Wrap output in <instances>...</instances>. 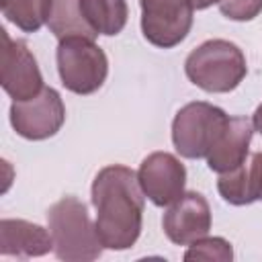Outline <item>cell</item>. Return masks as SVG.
Segmentation results:
<instances>
[{"label":"cell","instance_id":"18","mask_svg":"<svg viewBox=\"0 0 262 262\" xmlns=\"http://www.w3.org/2000/svg\"><path fill=\"white\" fill-rule=\"evenodd\" d=\"M219 10L229 20H252L262 12V0H219Z\"/></svg>","mask_w":262,"mask_h":262},{"label":"cell","instance_id":"16","mask_svg":"<svg viewBox=\"0 0 262 262\" xmlns=\"http://www.w3.org/2000/svg\"><path fill=\"white\" fill-rule=\"evenodd\" d=\"M2 14L25 33H35L47 25L53 0H0Z\"/></svg>","mask_w":262,"mask_h":262},{"label":"cell","instance_id":"9","mask_svg":"<svg viewBox=\"0 0 262 262\" xmlns=\"http://www.w3.org/2000/svg\"><path fill=\"white\" fill-rule=\"evenodd\" d=\"M137 180L143 194L156 207H168L184 192L186 168L174 154L154 151L143 158L137 170Z\"/></svg>","mask_w":262,"mask_h":262},{"label":"cell","instance_id":"8","mask_svg":"<svg viewBox=\"0 0 262 262\" xmlns=\"http://www.w3.org/2000/svg\"><path fill=\"white\" fill-rule=\"evenodd\" d=\"M2 59H0V82L12 100H29L37 96L43 86V76L35 55L20 39H10L2 29Z\"/></svg>","mask_w":262,"mask_h":262},{"label":"cell","instance_id":"12","mask_svg":"<svg viewBox=\"0 0 262 262\" xmlns=\"http://www.w3.org/2000/svg\"><path fill=\"white\" fill-rule=\"evenodd\" d=\"M53 250L51 233L25 219H2L0 221V254L16 258L45 256Z\"/></svg>","mask_w":262,"mask_h":262},{"label":"cell","instance_id":"17","mask_svg":"<svg viewBox=\"0 0 262 262\" xmlns=\"http://www.w3.org/2000/svg\"><path fill=\"white\" fill-rule=\"evenodd\" d=\"M184 260H219V262H231L233 250L231 244L223 237H201L190 244V248L184 254Z\"/></svg>","mask_w":262,"mask_h":262},{"label":"cell","instance_id":"13","mask_svg":"<svg viewBox=\"0 0 262 262\" xmlns=\"http://www.w3.org/2000/svg\"><path fill=\"white\" fill-rule=\"evenodd\" d=\"M217 190L225 203L235 207L262 201V151L252 154L250 162L219 174Z\"/></svg>","mask_w":262,"mask_h":262},{"label":"cell","instance_id":"10","mask_svg":"<svg viewBox=\"0 0 262 262\" xmlns=\"http://www.w3.org/2000/svg\"><path fill=\"white\" fill-rule=\"evenodd\" d=\"M162 227L166 237L176 246H188L201 237H205L211 229V207L207 199L188 190L182 192L162 217Z\"/></svg>","mask_w":262,"mask_h":262},{"label":"cell","instance_id":"15","mask_svg":"<svg viewBox=\"0 0 262 262\" xmlns=\"http://www.w3.org/2000/svg\"><path fill=\"white\" fill-rule=\"evenodd\" d=\"M47 27L59 41L68 37H88V39L98 37L92 31V27L86 23L80 10V0H53Z\"/></svg>","mask_w":262,"mask_h":262},{"label":"cell","instance_id":"3","mask_svg":"<svg viewBox=\"0 0 262 262\" xmlns=\"http://www.w3.org/2000/svg\"><path fill=\"white\" fill-rule=\"evenodd\" d=\"M186 78L205 92H231L246 78L242 49L225 39H209L192 49L184 61Z\"/></svg>","mask_w":262,"mask_h":262},{"label":"cell","instance_id":"5","mask_svg":"<svg viewBox=\"0 0 262 262\" xmlns=\"http://www.w3.org/2000/svg\"><path fill=\"white\" fill-rule=\"evenodd\" d=\"M227 121L229 115L215 104L203 100L188 102L172 121V143L182 158H207Z\"/></svg>","mask_w":262,"mask_h":262},{"label":"cell","instance_id":"20","mask_svg":"<svg viewBox=\"0 0 262 262\" xmlns=\"http://www.w3.org/2000/svg\"><path fill=\"white\" fill-rule=\"evenodd\" d=\"M219 4V0H192V6L196 8V10H205V8H209L211 4Z\"/></svg>","mask_w":262,"mask_h":262},{"label":"cell","instance_id":"4","mask_svg":"<svg viewBox=\"0 0 262 262\" xmlns=\"http://www.w3.org/2000/svg\"><path fill=\"white\" fill-rule=\"evenodd\" d=\"M55 57L61 84L74 94H92L106 80L108 59L106 53L94 43V39H61Z\"/></svg>","mask_w":262,"mask_h":262},{"label":"cell","instance_id":"14","mask_svg":"<svg viewBox=\"0 0 262 262\" xmlns=\"http://www.w3.org/2000/svg\"><path fill=\"white\" fill-rule=\"evenodd\" d=\"M80 10L96 35H119L127 25L125 0H80Z\"/></svg>","mask_w":262,"mask_h":262},{"label":"cell","instance_id":"2","mask_svg":"<svg viewBox=\"0 0 262 262\" xmlns=\"http://www.w3.org/2000/svg\"><path fill=\"white\" fill-rule=\"evenodd\" d=\"M47 225L53 237V252L66 262H90L102 254L96 225L86 205L76 196H63L47 211Z\"/></svg>","mask_w":262,"mask_h":262},{"label":"cell","instance_id":"7","mask_svg":"<svg viewBox=\"0 0 262 262\" xmlns=\"http://www.w3.org/2000/svg\"><path fill=\"white\" fill-rule=\"evenodd\" d=\"M66 121V106L59 92L45 86L37 96L29 100H12L10 125L12 129L31 141L53 137Z\"/></svg>","mask_w":262,"mask_h":262},{"label":"cell","instance_id":"6","mask_svg":"<svg viewBox=\"0 0 262 262\" xmlns=\"http://www.w3.org/2000/svg\"><path fill=\"white\" fill-rule=\"evenodd\" d=\"M141 33L162 49L176 47L192 27V0H139Z\"/></svg>","mask_w":262,"mask_h":262},{"label":"cell","instance_id":"19","mask_svg":"<svg viewBox=\"0 0 262 262\" xmlns=\"http://www.w3.org/2000/svg\"><path fill=\"white\" fill-rule=\"evenodd\" d=\"M252 123H254V129H256L258 133H262V104L256 108V113H254V117H252Z\"/></svg>","mask_w":262,"mask_h":262},{"label":"cell","instance_id":"1","mask_svg":"<svg viewBox=\"0 0 262 262\" xmlns=\"http://www.w3.org/2000/svg\"><path fill=\"white\" fill-rule=\"evenodd\" d=\"M143 190L137 172L113 164L98 170L92 182L90 199L96 209V233L104 248L127 250L141 233Z\"/></svg>","mask_w":262,"mask_h":262},{"label":"cell","instance_id":"11","mask_svg":"<svg viewBox=\"0 0 262 262\" xmlns=\"http://www.w3.org/2000/svg\"><path fill=\"white\" fill-rule=\"evenodd\" d=\"M254 135V123L246 117H229L227 125L219 133L217 141L213 143L211 151L207 154L209 170L217 174H225L239 164L246 162L250 141Z\"/></svg>","mask_w":262,"mask_h":262}]
</instances>
